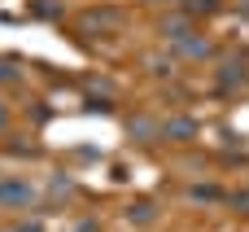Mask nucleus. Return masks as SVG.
<instances>
[{"mask_svg":"<svg viewBox=\"0 0 249 232\" xmlns=\"http://www.w3.org/2000/svg\"><path fill=\"white\" fill-rule=\"evenodd\" d=\"M35 202H39L35 184H26V180H0V211H26Z\"/></svg>","mask_w":249,"mask_h":232,"instance_id":"f257e3e1","label":"nucleus"},{"mask_svg":"<svg viewBox=\"0 0 249 232\" xmlns=\"http://www.w3.org/2000/svg\"><path fill=\"white\" fill-rule=\"evenodd\" d=\"M175 53H179L184 61H210V57H214V39L201 35V31H188L184 39H175Z\"/></svg>","mask_w":249,"mask_h":232,"instance_id":"f03ea898","label":"nucleus"},{"mask_svg":"<svg viewBox=\"0 0 249 232\" xmlns=\"http://www.w3.org/2000/svg\"><path fill=\"white\" fill-rule=\"evenodd\" d=\"M79 22H83L88 31H114V26L127 22V9H118V4H101V9H88Z\"/></svg>","mask_w":249,"mask_h":232,"instance_id":"7ed1b4c3","label":"nucleus"},{"mask_svg":"<svg viewBox=\"0 0 249 232\" xmlns=\"http://www.w3.org/2000/svg\"><path fill=\"white\" fill-rule=\"evenodd\" d=\"M197 118L193 114H175V118H166L162 123V140H171V145H188V140H197Z\"/></svg>","mask_w":249,"mask_h":232,"instance_id":"20e7f679","label":"nucleus"},{"mask_svg":"<svg viewBox=\"0 0 249 232\" xmlns=\"http://www.w3.org/2000/svg\"><path fill=\"white\" fill-rule=\"evenodd\" d=\"M127 136H131L136 145H153V140L162 136V123L149 118V114H131V118H127Z\"/></svg>","mask_w":249,"mask_h":232,"instance_id":"39448f33","label":"nucleus"},{"mask_svg":"<svg viewBox=\"0 0 249 232\" xmlns=\"http://www.w3.org/2000/svg\"><path fill=\"white\" fill-rule=\"evenodd\" d=\"M158 31H162V39H171V44H175V39H184L188 31H197V18H193V13H166Z\"/></svg>","mask_w":249,"mask_h":232,"instance_id":"423d86ee","label":"nucleus"},{"mask_svg":"<svg viewBox=\"0 0 249 232\" xmlns=\"http://www.w3.org/2000/svg\"><path fill=\"white\" fill-rule=\"evenodd\" d=\"M214 83H219L223 92H228V88H241V83H245V66H241L236 57H232V61H219V70H214Z\"/></svg>","mask_w":249,"mask_h":232,"instance_id":"0eeeda50","label":"nucleus"},{"mask_svg":"<svg viewBox=\"0 0 249 232\" xmlns=\"http://www.w3.org/2000/svg\"><path fill=\"white\" fill-rule=\"evenodd\" d=\"M188 197H193V202H228V193H223L219 184H193Z\"/></svg>","mask_w":249,"mask_h":232,"instance_id":"6e6552de","label":"nucleus"},{"mask_svg":"<svg viewBox=\"0 0 249 232\" xmlns=\"http://www.w3.org/2000/svg\"><path fill=\"white\" fill-rule=\"evenodd\" d=\"M22 79V61L18 57H0V83H18Z\"/></svg>","mask_w":249,"mask_h":232,"instance_id":"1a4fd4ad","label":"nucleus"},{"mask_svg":"<svg viewBox=\"0 0 249 232\" xmlns=\"http://www.w3.org/2000/svg\"><path fill=\"white\" fill-rule=\"evenodd\" d=\"M228 206H232L241 219H249V189H236V193H228Z\"/></svg>","mask_w":249,"mask_h":232,"instance_id":"9d476101","label":"nucleus"},{"mask_svg":"<svg viewBox=\"0 0 249 232\" xmlns=\"http://www.w3.org/2000/svg\"><path fill=\"white\" fill-rule=\"evenodd\" d=\"M179 9H184V13H193V18H197V13H214V9H219V0H184V4H179Z\"/></svg>","mask_w":249,"mask_h":232,"instance_id":"9b49d317","label":"nucleus"},{"mask_svg":"<svg viewBox=\"0 0 249 232\" xmlns=\"http://www.w3.org/2000/svg\"><path fill=\"white\" fill-rule=\"evenodd\" d=\"M131 219H136V224H149V219H153V206H136Z\"/></svg>","mask_w":249,"mask_h":232,"instance_id":"f8f14e48","label":"nucleus"},{"mask_svg":"<svg viewBox=\"0 0 249 232\" xmlns=\"http://www.w3.org/2000/svg\"><path fill=\"white\" fill-rule=\"evenodd\" d=\"M140 4H149V9H179L184 0H140Z\"/></svg>","mask_w":249,"mask_h":232,"instance_id":"ddd939ff","label":"nucleus"},{"mask_svg":"<svg viewBox=\"0 0 249 232\" xmlns=\"http://www.w3.org/2000/svg\"><path fill=\"white\" fill-rule=\"evenodd\" d=\"M4 132H9V105L0 101V136H4Z\"/></svg>","mask_w":249,"mask_h":232,"instance_id":"4468645a","label":"nucleus"},{"mask_svg":"<svg viewBox=\"0 0 249 232\" xmlns=\"http://www.w3.org/2000/svg\"><path fill=\"white\" fill-rule=\"evenodd\" d=\"M74 232H101V224H96V219H83V224H79Z\"/></svg>","mask_w":249,"mask_h":232,"instance_id":"2eb2a0df","label":"nucleus"}]
</instances>
